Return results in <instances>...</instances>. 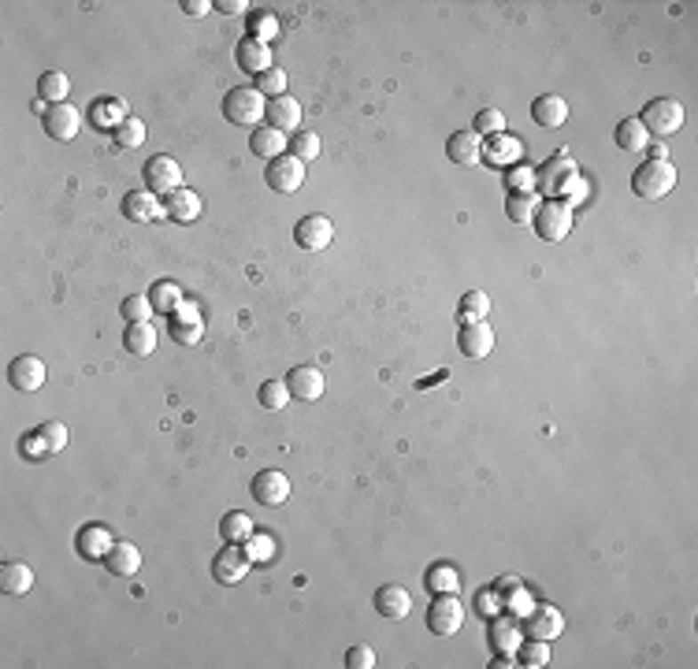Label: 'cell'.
I'll list each match as a JSON object with an SVG mask.
<instances>
[{
    "mask_svg": "<svg viewBox=\"0 0 698 669\" xmlns=\"http://www.w3.org/2000/svg\"><path fill=\"white\" fill-rule=\"evenodd\" d=\"M249 566H253V561L245 558L242 543H227V547L213 558V576H216V584L230 588V584H242V580H245Z\"/></svg>",
    "mask_w": 698,
    "mask_h": 669,
    "instance_id": "obj_9",
    "label": "cell"
},
{
    "mask_svg": "<svg viewBox=\"0 0 698 669\" xmlns=\"http://www.w3.org/2000/svg\"><path fill=\"white\" fill-rule=\"evenodd\" d=\"M286 134L283 131H275V127H257L249 134V149H253V157H264V160H275V157H283L286 153Z\"/></svg>",
    "mask_w": 698,
    "mask_h": 669,
    "instance_id": "obj_28",
    "label": "cell"
},
{
    "mask_svg": "<svg viewBox=\"0 0 698 669\" xmlns=\"http://www.w3.org/2000/svg\"><path fill=\"white\" fill-rule=\"evenodd\" d=\"M650 160H669V153H665V145H654V149H650Z\"/></svg>",
    "mask_w": 698,
    "mask_h": 669,
    "instance_id": "obj_57",
    "label": "cell"
},
{
    "mask_svg": "<svg viewBox=\"0 0 698 669\" xmlns=\"http://www.w3.org/2000/svg\"><path fill=\"white\" fill-rule=\"evenodd\" d=\"M290 157H298L301 164L316 160V157H320V134H316V131H293L290 134Z\"/></svg>",
    "mask_w": 698,
    "mask_h": 669,
    "instance_id": "obj_41",
    "label": "cell"
},
{
    "mask_svg": "<svg viewBox=\"0 0 698 669\" xmlns=\"http://www.w3.org/2000/svg\"><path fill=\"white\" fill-rule=\"evenodd\" d=\"M375 610L383 614V617H390V621L409 617V610H413L409 588H401V584H383V588L375 592Z\"/></svg>",
    "mask_w": 698,
    "mask_h": 669,
    "instance_id": "obj_23",
    "label": "cell"
},
{
    "mask_svg": "<svg viewBox=\"0 0 698 669\" xmlns=\"http://www.w3.org/2000/svg\"><path fill=\"white\" fill-rule=\"evenodd\" d=\"M517 658L527 665V669H542V665H550V643L546 640H520V647H517Z\"/></svg>",
    "mask_w": 698,
    "mask_h": 669,
    "instance_id": "obj_40",
    "label": "cell"
},
{
    "mask_svg": "<svg viewBox=\"0 0 698 669\" xmlns=\"http://www.w3.org/2000/svg\"><path fill=\"white\" fill-rule=\"evenodd\" d=\"M257 90H261L264 97H283V93H286V71H283V68H271V71L257 75Z\"/></svg>",
    "mask_w": 698,
    "mask_h": 669,
    "instance_id": "obj_48",
    "label": "cell"
},
{
    "mask_svg": "<svg viewBox=\"0 0 698 669\" xmlns=\"http://www.w3.org/2000/svg\"><path fill=\"white\" fill-rule=\"evenodd\" d=\"M186 15H205V12H213V4H205V0H182L179 4Z\"/></svg>",
    "mask_w": 698,
    "mask_h": 669,
    "instance_id": "obj_55",
    "label": "cell"
},
{
    "mask_svg": "<svg viewBox=\"0 0 698 669\" xmlns=\"http://www.w3.org/2000/svg\"><path fill=\"white\" fill-rule=\"evenodd\" d=\"M576 179H580L576 160L561 149L558 157H550V160L539 167V172H535V190H542L546 197H565L568 186H573Z\"/></svg>",
    "mask_w": 698,
    "mask_h": 669,
    "instance_id": "obj_4",
    "label": "cell"
},
{
    "mask_svg": "<svg viewBox=\"0 0 698 669\" xmlns=\"http://www.w3.org/2000/svg\"><path fill=\"white\" fill-rule=\"evenodd\" d=\"M639 123L646 127L650 138H669L684 127V104L676 97H654V101H646Z\"/></svg>",
    "mask_w": 698,
    "mask_h": 669,
    "instance_id": "obj_2",
    "label": "cell"
},
{
    "mask_svg": "<svg viewBox=\"0 0 698 669\" xmlns=\"http://www.w3.org/2000/svg\"><path fill=\"white\" fill-rule=\"evenodd\" d=\"M141 179H145V190L149 194H175V190H182V167L172 160V157H149L145 160V167H141Z\"/></svg>",
    "mask_w": 698,
    "mask_h": 669,
    "instance_id": "obj_6",
    "label": "cell"
},
{
    "mask_svg": "<svg viewBox=\"0 0 698 669\" xmlns=\"http://www.w3.org/2000/svg\"><path fill=\"white\" fill-rule=\"evenodd\" d=\"M264 182L271 186L275 194H298L301 182H305V164L298 157H286V153L275 157L264 167Z\"/></svg>",
    "mask_w": 698,
    "mask_h": 669,
    "instance_id": "obj_7",
    "label": "cell"
},
{
    "mask_svg": "<svg viewBox=\"0 0 698 669\" xmlns=\"http://www.w3.org/2000/svg\"><path fill=\"white\" fill-rule=\"evenodd\" d=\"M505 216H509L513 223H532L535 194H509V197H505Z\"/></svg>",
    "mask_w": 698,
    "mask_h": 669,
    "instance_id": "obj_45",
    "label": "cell"
},
{
    "mask_svg": "<svg viewBox=\"0 0 698 669\" xmlns=\"http://www.w3.org/2000/svg\"><path fill=\"white\" fill-rule=\"evenodd\" d=\"M8 383L15 391L23 394H34L45 387V365H41V358H34V353H19V358L8 365Z\"/></svg>",
    "mask_w": 698,
    "mask_h": 669,
    "instance_id": "obj_11",
    "label": "cell"
},
{
    "mask_svg": "<svg viewBox=\"0 0 698 669\" xmlns=\"http://www.w3.org/2000/svg\"><path fill=\"white\" fill-rule=\"evenodd\" d=\"M346 665L349 669H372L375 665V651L368 643H353L349 651H346Z\"/></svg>",
    "mask_w": 698,
    "mask_h": 669,
    "instance_id": "obj_52",
    "label": "cell"
},
{
    "mask_svg": "<svg viewBox=\"0 0 698 669\" xmlns=\"http://www.w3.org/2000/svg\"><path fill=\"white\" fill-rule=\"evenodd\" d=\"M479 610L483 614H494V592H483L479 595Z\"/></svg>",
    "mask_w": 698,
    "mask_h": 669,
    "instance_id": "obj_56",
    "label": "cell"
},
{
    "mask_svg": "<svg viewBox=\"0 0 698 669\" xmlns=\"http://www.w3.org/2000/svg\"><path fill=\"white\" fill-rule=\"evenodd\" d=\"M520 640H524V633H520V625L513 617H501V621L491 625V651L494 655H517Z\"/></svg>",
    "mask_w": 698,
    "mask_h": 669,
    "instance_id": "obj_30",
    "label": "cell"
},
{
    "mask_svg": "<svg viewBox=\"0 0 698 669\" xmlns=\"http://www.w3.org/2000/svg\"><path fill=\"white\" fill-rule=\"evenodd\" d=\"M486 312H491V298H486L483 290H469L457 305V320L461 324H479V320H486Z\"/></svg>",
    "mask_w": 698,
    "mask_h": 669,
    "instance_id": "obj_35",
    "label": "cell"
},
{
    "mask_svg": "<svg viewBox=\"0 0 698 669\" xmlns=\"http://www.w3.org/2000/svg\"><path fill=\"white\" fill-rule=\"evenodd\" d=\"M472 131L479 138H494V134H505V116L498 109H479L476 119H472Z\"/></svg>",
    "mask_w": 698,
    "mask_h": 669,
    "instance_id": "obj_46",
    "label": "cell"
},
{
    "mask_svg": "<svg viewBox=\"0 0 698 669\" xmlns=\"http://www.w3.org/2000/svg\"><path fill=\"white\" fill-rule=\"evenodd\" d=\"M264 109H268V101L257 86H235L223 97V116L235 123V127H257Z\"/></svg>",
    "mask_w": 698,
    "mask_h": 669,
    "instance_id": "obj_3",
    "label": "cell"
},
{
    "mask_svg": "<svg viewBox=\"0 0 698 669\" xmlns=\"http://www.w3.org/2000/svg\"><path fill=\"white\" fill-rule=\"evenodd\" d=\"M213 8H220L223 15H242L249 8V0H220V4H213Z\"/></svg>",
    "mask_w": 698,
    "mask_h": 669,
    "instance_id": "obj_54",
    "label": "cell"
},
{
    "mask_svg": "<svg viewBox=\"0 0 698 669\" xmlns=\"http://www.w3.org/2000/svg\"><path fill=\"white\" fill-rule=\"evenodd\" d=\"M457 350L464 353V358H472V361L486 358V353L494 350V331H491V324H486V320H479V324H461Z\"/></svg>",
    "mask_w": 698,
    "mask_h": 669,
    "instance_id": "obj_14",
    "label": "cell"
},
{
    "mask_svg": "<svg viewBox=\"0 0 698 669\" xmlns=\"http://www.w3.org/2000/svg\"><path fill=\"white\" fill-rule=\"evenodd\" d=\"M565 633V617L558 606H546V602H535V610L527 614V636L532 640H558Z\"/></svg>",
    "mask_w": 698,
    "mask_h": 669,
    "instance_id": "obj_15",
    "label": "cell"
},
{
    "mask_svg": "<svg viewBox=\"0 0 698 669\" xmlns=\"http://www.w3.org/2000/svg\"><path fill=\"white\" fill-rule=\"evenodd\" d=\"M235 64H238L245 75H253V78L275 68V64H271V49L261 45V41H253V37H242L238 45H235Z\"/></svg>",
    "mask_w": 698,
    "mask_h": 669,
    "instance_id": "obj_18",
    "label": "cell"
},
{
    "mask_svg": "<svg viewBox=\"0 0 698 669\" xmlns=\"http://www.w3.org/2000/svg\"><path fill=\"white\" fill-rule=\"evenodd\" d=\"M261 406L271 409V413L286 409V406H290V387H286V380H264V383H261Z\"/></svg>",
    "mask_w": 698,
    "mask_h": 669,
    "instance_id": "obj_42",
    "label": "cell"
},
{
    "mask_svg": "<svg viewBox=\"0 0 698 669\" xmlns=\"http://www.w3.org/2000/svg\"><path fill=\"white\" fill-rule=\"evenodd\" d=\"M104 566H108V573H116V576H134L141 569V551L134 547V543L119 539L108 547V554H104Z\"/></svg>",
    "mask_w": 698,
    "mask_h": 669,
    "instance_id": "obj_25",
    "label": "cell"
},
{
    "mask_svg": "<svg viewBox=\"0 0 698 669\" xmlns=\"http://www.w3.org/2000/svg\"><path fill=\"white\" fill-rule=\"evenodd\" d=\"M505 602H509V610L517 617H527V614L535 610V595L527 592V588H520V584H517V588H509V599H505Z\"/></svg>",
    "mask_w": 698,
    "mask_h": 669,
    "instance_id": "obj_51",
    "label": "cell"
},
{
    "mask_svg": "<svg viewBox=\"0 0 698 669\" xmlns=\"http://www.w3.org/2000/svg\"><path fill=\"white\" fill-rule=\"evenodd\" d=\"M461 625H464V602L457 599V592L435 595L431 610H428V629L435 636H453V633H461Z\"/></svg>",
    "mask_w": 698,
    "mask_h": 669,
    "instance_id": "obj_8",
    "label": "cell"
},
{
    "mask_svg": "<svg viewBox=\"0 0 698 669\" xmlns=\"http://www.w3.org/2000/svg\"><path fill=\"white\" fill-rule=\"evenodd\" d=\"M108 547H112V536L104 532V528L90 525V528L78 532V554H86V558H104V554H108Z\"/></svg>",
    "mask_w": 698,
    "mask_h": 669,
    "instance_id": "obj_37",
    "label": "cell"
},
{
    "mask_svg": "<svg viewBox=\"0 0 698 669\" xmlns=\"http://www.w3.org/2000/svg\"><path fill=\"white\" fill-rule=\"evenodd\" d=\"M37 435H41V443L49 447V454H60L63 447H68V428H63L60 421L41 424V428H37Z\"/></svg>",
    "mask_w": 698,
    "mask_h": 669,
    "instance_id": "obj_49",
    "label": "cell"
},
{
    "mask_svg": "<svg viewBox=\"0 0 698 669\" xmlns=\"http://www.w3.org/2000/svg\"><path fill=\"white\" fill-rule=\"evenodd\" d=\"M220 536H223V543H245V539L253 536V520H249V513H242V510L223 513V520H220Z\"/></svg>",
    "mask_w": 698,
    "mask_h": 669,
    "instance_id": "obj_36",
    "label": "cell"
},
{
    "mask_svg": "<svg viewBox=\"0 0 698 669\" xmlns=\"http://www.w3.org/2000/svg\"><path fill=\"white\" fill-rule=\"evenodd\" d=\"M68 93H71V78L63 75V71H45L37 78V97H41V104H63L68 101Z\"/></svg>",
    "mask_w": 698,
    "mask_h": 669,
    "instance_id": "obj_33",
    "label": "cell"
},
{
    "mask_svg": "<svg viewBox=\"0 0 698 669\" xmlns=\"http://www.w3.org/2000/svg\"><path fill=\"white\" fill-rule=\"evenodd\" d=\"M19 447H23V450H30V457H45V454H49V447L41 443V435H37V431H34V435H27Z\"/></svg>",
    "mask_w": 698,
    "mask_h": 669,
    "instance_id": "obj_53",
    "label": "cell"
},
{
    "mask_svg": "<svg viewBox=\"0 0 698 669\" xmlns=\"http://www.w3.org/2000/svg\"><path fill=\"white\" fill-rule=\"evenodd\" d=\"M535 231L542 242H561L568 238V231H573V208H568L561 197H546L542 205H535Z\"/></svg>",
    "mask_w": 698,
    "mask_h": 669,
    "instance_id": "obj_5",
    "label": "cell"
},
{
    "mask_svg": "<svg viewBox=\"0 0 698 669\" xmlns=\"http://www.w3.org/2000/svg\"><path fill=\"white\" fill-rule=\"evenodd\" d=\"M334 238V223L320 213L312 216H301L298 227H293V242H298L301 249H309V254H320V249H327Z\"/></svg>",
    "mask_w": 698,
    "mask_h": 669,
    "instance_id": "obj_10",
    "label": "cell"
},
{
    "mask_svg": "<svg viewBox=\"0 0 698 669\" xmlns=\"http://www.w3.org/2000/svg\"><path fill=\"white\" fill-rule=\"evenodd\" d=\"M613 138H617V149H624V153H646V145H650V134L639 123V116L636 119H621L617 131H613Z\"/></svg>",
    "mask_w": 698,
    "mask_h": 669,
    "instance_id": "obj_29",
    "label": "cell"
},
{
    "mask_svg": "<svg viewBox=\"0 0 698 669\" xmlns=\"http://www.w3.org/2000/svg\"><path fill=\"white\" fill-rule=\"evenodd\" d=\"M82 131V112L75 109V104H49L45 109V134L56 138V141H71L75 134Z\"/></svg>",
    "mask_w": 698,
    "mask_h": 669,
    "instance_id": "obj_12",
    "label": "cell"
},
{
    "mask_svg": "<svg viewBox=\"0 0 698 669\" xmlns=\"http://www.w3.org/2000/svg\"><path fill=\"white\" fill-rule=\"evenodd\" d=\"M446 157H450L453 164H461V167L479 164V160H483V138H479L472 127H469V131H453L450 141H446Z\"/></svg>",
    "mask_w": 698,
    "mask_h": 669,
    "instance_id": "obj_22",
    "label": "cell"
},
{
    "mask_svg": "<svg viewBox=\"0 0 698 669\" xmlns=\"http://www.w3.org/2000/svg\"><path fill=\"white\" fill-rule=\"evenodd\" d=\"M264 119H268V127L283 131V134L293 131V127H301V104H298V97H290V93L271 97L268 109H264Z\"/></svg>",
    "mask_w": 698,
    "mask_h": 669,
    "instance_id": "obj_17",
    "label": "cell"
},
{
    "mask_svg": "<svg viewBox=\"0 0 698 669\" xmlns=\"http://www.w3.org/2000/svg\"><path fill=\"white\" fill-rule=\"evenodd\" d=\"M286 387H290V399L298 402H316L324 394V372L312 368V365H298L286 375Z\"/></svg>",
    "mask_w": 698,
    "mask_h": 669,
    "instance_id": "obj_16",
    "label": "cell"
},
{
    "mask_svg": "<svg viewBox=\"0 0 698 669\" xmlns=\"http://www.w3.org/2000/svg\"><path fill=\"white\" fill-rule=\"evenodd\" d=\"M123 346H126V353H134V358H149L156 350V327L153 324H126Z\"/></svg>",
    "mask_w": 698,
    "mask_h": 669,
    "instance_id": "obj_32",
    "label": "cell"
},
{
    "mask_svg": "<svg viewBox=\"0 0 698 669\" xmlns=\"http://www.w3.org/2000/svg\"><path fill=\"white\" fill-rule=\"evenodd\" d=\"M123 119H131V116H126V104H123L119 97H97V101H93L90 123H93L97 131H116Z\"/></svg>",
    "mask_w": 698,
    "mask_h": 669,
    "instance_id": "obj_26",
    "label": "cell"
},
{
    "mask_svg": "<svg viewBox=\"0 0 698 669\" xmlns=\"http://www.w3.org/2000/svg\"><path fill=\"white\" fill-rule=\"evenodd\" d=\"M149 302H153V309H156V312H164V317H172V312H175L186 298H182V286H179L175 279H156V283H153V290H149Z\"/></svg>",
    "mask_w": 698,
    "mask_h": 669,
    "instance_id": "obj_34",
    "label": "cell"
},
{
    "mask_svg": "<svg viewBox=\"0 0 698 669\" xmlns=\"http://www.w3.org/2000/svg\"><path fill=\"white\" fill-rule=\"evenodd\" d=\"M167 320H172V334H175V343H182V346L201 343L205 327H201V312L194 309V302H182V305H179Z\"/></svg>",
    "mask_w": 698,
    "mask_h": 669,
    "instance_id": "obj_21",
    "label": "cell"
},
{
    "mask_svg": "<svg viewBox=\"0 0 698 669\" xmlns=\"http://www.w3.org/2000/svg\"><path fill=\"white\" fill-rule=\"evenodd\" d=\"M164 216L175 220V223H194L201 216V194H194L189 186H182V190H175V194H167Z\"/></svg>",
    "mask_w": 698,
    "mask_h": 669,
    "instance_id": "obj_24",
    "label": "cell"
},
{
    "mask_svg": "<svg viewBox=\"0 0 698 669\" xmlns=\"http://www.w3.org/2000/svg\"><path fill=\"white\" fill-rule=\"evenodd\" d=\"M119 312H123L126 324H149V317H153L156 309H153L149 294H126L123 305H119Z\"/></svg>",
    "mask_w": 698,
    "mask_h": 669,
    "instance_id": "obj_39",
    "label": "cell"
},
{
    "mask_svg": "<svg viewBox=\"0 0 698 669\" xmlns=\"http://www.w3.org/2000/svg\"><path fill=\"white\" fill-rule=\"evenodd\" d=\"M249 37L261 41V45H268L271 37H279V19H275L271 12H253L249 15Z\"/></svg>",
    "mask_w": 698,
    "mask_h": 669,
    "instance_id": "obj_43",
    "label": "cell"
},
{
    "mask_svg": "<svg viewBox=\"0 0 698 669\" xmlns=\"http://www.w3.org/2000/svg\"><path fill=\"white\" fill-rule=\"evenodd\" d=\"M676 167L672 160H643L636 172H631V194L643 201H662L665 194L676 190Z\"/></svg>",
    "mask_w": 698,
    "mask_h": 669,
    "instance_id": "obj_1",
    "label": "cell"
},
{
    "mask_svg": "<svg viewBox=\"0 0 698 669\" xmlns=\"http://www.w3.org/2000/svg\"><path fill=\"white\" fill-rule=\"evenodd\" d=\"M34 588V569L27 561H4L0 566V592L4 595H27Z\"/></svg>",
    "mask_w": 698,
    "mask_h": 669,
    "instance_id": "obj_27",
    "label": "cell"
},
{
    "mask_svg": "<svg viewBox=\"0 0 698 669\" xmlns=\"http://www.w3.org/2000/svg\"><path fill=\"white\" fill-rule=\"evenodd\" d=\"M517 157H520V141H517V138H509V134H494L491 141L483 145V160L491 164V167L517 164Z\"/></svg>",
    "mask_w": 698,
    "mask_h": 669,
    "instance_id": "obj_31",
    "label": "cell"
},
{
    "mask_svg": "<svg viewBox=\"0 0 698 669\" xmlns=\"http://www.w3.org/2000/svg\"><path fill=\"white\" fill-rule=\"evenodd\" d=\"M123 216L134 220V223H153V220L164 216V205H160L156 194H149V190L141 186V190H131V194L123 197Z\"/></svg>",
    "mask_w": 698,
    "mask_h": 669,
    "instance_id": "obj_20",
    "label": "cell"
},
{
    "mask_svg": "<svg viewBox=\"0 0 698 669\" xmlns=\"http://www.w3.org/2000/svg\"><path fill=\"white\" fill-rule=\"evenodd\" d=\"M112 138H116V145H119V149H138V145L145 141V123L141 119H123L119 123V127L112 131Z\"/></svg>",
    "mask_w": 698,
    "mask_h": 669,
    "instance_id": "obj_44",
    "label": "cell"
},
{
    "mask_svg": "<svg viewBox=\"0 0 698 669\" xmlns=\"http://www.w3.org/2000/svg\"><path fill=\"white\" fill-rule=\"evenodd\" d=\"M424 584H428L431 595H450V592L461 588V576H457L453 566H431L428 576H424Z\"/></svg>",
    "mask_w": 698,
    "mask_h": 669,
    "instance_id": "obj_38",
    "label": "cell"
},
{
    "mask_svg": "<svg viewBox=\"0 0 698 669\" xmlns=\"http://www.w3.org/2000/svg\"><path fill=\"white\" fill-rule=\"evenodd\" d=\"M509 194H535V172L532 167L517 164L509 172Z\"/></svg>",
    "mask_w": 698,
    "mask_h": 669,
    "instance_id": "obj_50",
    "label": "cell"
},
{
    "mask_svg": "<svg viewBox=\"0 0 698 669\" xmlns=\"http://www.w3.org/2000/svg\"><path fill=\"white\" fill-rule=\"evenodd\" d=\"M249 491L261 506H283V502L290 498V476L279 472V469H264V472H257Z\"/></svg>",
    "mask_w": 698,
    "mask_h": 669,
    "instance_id": "obj_13",
    "label": "cell"
},
{
    "mask_svg": "<svg viewBox=\"0 0 698 669\" xmlns=\"http://www.w3.org/2000/svg\"><path fill=\"white\" fill-rule=\"evenodd\" d=\"M532 119H535V127H542V131H558V127H565V119H568V104H565V97H558V93H542V97H535V101H532Z\"/></svg>",
    "mask_w": 698,
    "mask_h": 669,
    "instance_id": "obj_19",
    "label": "cell"
},
{
    "mask_svg": "<svg viewBox=\"0 0 698 669\" xmlns=\"http://www.w3.org/2000/svg\"><path fill=\"white\" fill-rule=\"evenodd\" d=\"M242 551H245V558H249V561H268V558L275 554V539H271L268 532H261V536L253 532V536L242 543Z\"/></svg>",
    "mask_w": 698,
    "mask_h": 669,
    "instance_id": "obj_47",
    "label": "cell"
}]
</instances>
